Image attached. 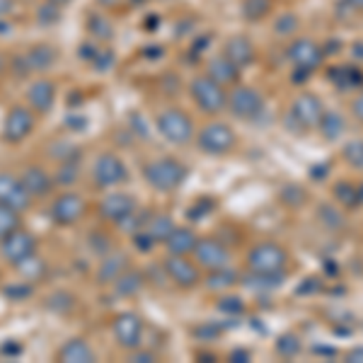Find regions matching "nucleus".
<instances>
[{
	"mask_svg": "<svg viewBox=\"0 0 363 363\" xmlns=\"http://www.w3.org/2000/svg\"><path fill=\"white\" fill-rule=\"evenodd\" d=\"M37 238L32 235L25 228H17L15 233H10L5 240H0V252L10 264H22L29 257L37 255Z\"/></svg>",
	"mask_w": 363,
	"mask_h": 363,
	"instance_id": "obj_14",
	"label": "nucleus"
},
{
	"mask_svg": "<svg viewBox=\"0 0 363 363\" xmlns=\"http://www.w3.org/2000/svg\"><path fill=\"white\" fill-rule=\"evenodd\" d=\"M354 13H363V0H344Z\"/></svg>",
	"mask_w": 363,
	"mask_h": 363,
	"instance_id": "obj_51",
	"label": "nucleus"
},
{
	"mask_svg": "<svg viewBox=\"0 0 363 363\" xmlns=\"http://www.w3.org/2000/svg\"><path fill=\"white\" fill-rule=\"evenodd\" d=\"M49 3H54V5H58V8H63V5H68L70 0H49Z\"/></svg>",
	"mask_w": 363,
	"mask_h": 363,
	"instance_id": "obj_53",
	"label": "nucleus"
},
{
	"mask_svg": "<svg viewBox=\"0 0 363 363\" xmlns=\"http://www.w3.org/2000/svg\"><path fill=\"white\" fill-rule=\"evenodd\" d=\"M131 361H138V363H150V361H157L155 354H150V351H140V349H133L131 354Z\"/></svg>",
	"mask_w": 363,
	"mask_h": 363,
	"instance_id": "obj_46",
	"label": "nucleus"
},
{
	"mask_svg": "<svg viewBox=\"0 0 363 363\" xmlns=\"http://www.w3.org/2000/svg\"><path fill=\"white\" fill-rule=\"evenodd\" d=\"M155 126H157V133H160L167 143L184 145L194 138V121H191V116L179 107L162 109L155 119Z\"/></svg>",
	"mask_w": 363,
	"mask_h": 363,
	"instance_id": "obj_5",
	"label": "nucleus"
},
{
	"mask_svg": "<svg viewBox=\"0 0 363 363\" xmlns=\"http://www.w3.org/2000/svg\"><path fill=\"white\" fill-rule=\"evenodd\" d=\"M240 70H242V68H238L230 58L220 54V56H213L208 61L206 75H208V78H213L218 85L228 87V85H238L240 83Z\"/></svg>",
	"mask_w": 363,
	"mask_h": 363,
	"instance_id": "obj_23",
	"label": "nucleus"
},
{
	"mask_svg": "<svg viewBox=\"0 0 363 363\" xmlns=\"http://www.w3.org/2000/svg\"><path fill=\"white\" fill-rule=\"evenodd\" d=\"M332 196H335V201L344 211H359L361 208L356 184H351V182H347V179H337L335 184H332Z\"/></svg>",
	"mask_w": 363,
	"mask_h": 363,
	"instance_id": "obj_28",
	"label": "nucleus"
},
{
	"mask_svg": "<svg viewBox=\"0 0 363 363\" xmlns=\"http://www.w3.org/2000/svg\"><path fill=\"white\" fill-rule=\"evenodd\" d=\"M34 131V112L27 107H10L3 121V138L8 143H22Z\"/></svg>",
	"mask_w": 363,
	"mask_h": 363,
	"instance_id": "obj_16",
	"label": "nucleus"
},
{
	"mask_svg": "<svg viewBox=\"0 0 363 363\" xmlns=\"http://www.w3.org/2000/svg\"><path fill=\"white\" fill-rule=\"evenodd\" d=\"M56 359L61 363H92V361H97V354L85 339H70V342H66L61 347Z\"/></svg>",
	"mask_w": 363,
	"mask_h": 363,
	"instance_id": "obj_24",
	"label": "nucleus"
},
{
	"mask_svg": "<svg viewBox=\"0 0 363 363\" xmlns=\"http://www.w3.org/2000/svg\"><path fill=\"white\" fill-rule=\"evenodd\" d=\"M191 102L201 109L203 114H220L228 107V92L223 85H218L208 75H196L189 83Z\"/></svg>",
	"mask_w": 363,
	"mask_h": 363,
	"instance_id": "obj_6",
	"label": "nucleus"
},
{
	"mask_svg": "<svg viewBox=\"0 0 363 363\" xmlns=\"http://www.w3.org/2000/svg\"><path fill=\"white\" fill-rule=\"evenodd\" d=\"M13 13V0H0V20H5Z\"/></svg>",
	"mask_w": 363,
	"mask_h": 363,
	"instance_id": "obj_49",
	"label": "nucleus"
},
{
	"mask_svg": "<svg viewBox=\"0 0 363 363\" xmlns=\"http://www.w3.org/2000/svg\"><path fill=\"white\" fill-rule=\"evenodd\" d=\"M250 359H252L250 351H245V349H235V351H230V361H235V363H247Z\"/></svg>",
	"mask_w": 363,
	"mask_h": 363,
	"instance_id": "obj_48",
	"label": "nucleus"
},
{
	"mask_svg": "<svg viewBox=\"0 0 363 363\" xmlns=\"http://www.w3.org/2000/svg\"><path fill=\"white\" fill-rule=\"evenodd\" d=\"M191 255H194L196 264L201 269H206V272L230 267V250H228L225 242H220V240H216V238H199Z\"/></svg>",
	"mask_w": 363,
	"mask_h": 363,
	"instance_id": "obj_13",
	"label": "nucleus"
},
{
	"mask_svg": "<svg viewBox=\"0 0 363 363\" xmlns=\"http://www.w3.org/2000/svg\"><path fill=\"white\" fill-rule=\"evenodd\" d=\"M54 61H56V51L51 49V46H46V44H39V46H32V49L25 51V54L17 58V61H15V68H20V66H22V70H20L17 75L42 73V70L54 66Z\"/></svg>",
	"mask_w": 363,
	"mask_h": 363,
	"instance_id": "obj_18",
	"label": "nucleus"
},
{
	"mask_svg": "<svg viewBox=\"0 0 363 363\" xmlns=\"http://www.w3.org/2000/svg\"><path fill=\"white\" fill-rule=\"evenodd\" d=\"M218 310L228 315H240L245 310V303H242V298H238V296H225L218 301Z\"/></svg>",
	"mask_w": 363,
	"mask_h": 363,
	"instance_id": "obj_42",
	"label": "nucleus"
},
{
	"mask_svg": "<svg viewBox=\"0 0 363 363\" xmlns=\"http://www.w3.org/2000/svg\"><path fill=\"white\" fill-rule=\"evenodd\" d=\"M162 272H165V277L172 281L177 289L189 291L201 284V267L194 264L189 257L167 255V259L162 262Z\"/></svg>",
	"mask_w": 363,
	"mask_h": 363,
	"instance_id": "obj_9",
	"label": "nucleus"
},
{
	"mask_svg": "<svg viewBox=\"0 0 363 363\" xmlns=\"http://www.w3.org/2000/svg\"><path fill=\"white\" fill-rule=\"evenodd\" d=\"M356 191H359V203L363 206V182H361V184H356Z\"/></svg>",
	"mask_w": 363,
	"mask_h": 363,
	"instance_id": "obj_52",
	"label": "nucleus"
},
{
	"mask_svg": "<svg viewBox=\"0 0 363 363\" xmlns=\"http://www.w3.org/2000/svg\"><path fill=\"white\" fill-rule=\"evenodd\" d=\"M223 56L230 58L238 68H247L250 63H255L257 51H255V44H252L250 37H245V34H235V37H230L225 42Z\"/></svg>",
	"mask_w": 363,
	"mask_h": 363,
	"instance_id": "obj_21",
	"label": "nucleus"
},
{
	"mask_svg": "<svg viewBox=\"0 0 363 363\" xmlns=\"http://www.w3.org/2000/svg\"><path fill=\"white\" fill-rule=\"evenodd\" d=\"M138 3H140V0H138Z\"/></svg>",
	"mask_w": 363,
	"mask_h": 363,
	"instance_id": "obj_55",
	"label": "nucleus"
},
{
	"mask_svg": "<svg viewBox=\"0 0 363 363\" xmlns=\"http://www.w3.org/2000/svg\"><path fill=\"white\" fill-rule=\"evenodd\" d=\"M318 131L322 133V138L330 140V143H335L347 133V119H344L342 112H337V109H325V114H322L320 124H318Z\"/></svg>",
	"mask_w": 363,
	"mask_h": 363,
	"instance_id": "obj_26",
	"label": "nucleus"
},
{
	"mask_svg": "<svg viewBox=\"0 0 363 363\" xmlns=\"http://www.w3.org/2000/svg\"><path fill=\"white\" fill-rule=\"evenodd\" d=\"M354 49H359V51H356V56L363 58V44H354Z\"/></svg>",
	"mask_w": 363,
	"mask_h": 363,
	"instance_id": "obj_54",
	"label": "nucleus"
},
{
	"mask_svg": "<svg viewBox=\"0 0 363 363\" xmlns=\"http://www.w3.org/2000/svg\"><path fill=\"white\" fill-rule=\"evenodd\" d=\"M174 228H177V225H174L172 216L155 213V216H150V218H148V223H145L143 230L148 233L153 242H165V240L169 238V233H172Z\"/></svg>",
	"mask_w": 363,
	"mask_h": 363,
	"instance_id": "obj_29",
	"label": "nucleus"
},
{
	"mask_svg": "<svg viewBox=\"0 0 363 363\" xmlns=\"http://www.w3.org/2000/svg\"><path fill=\"white\" fill-rule=\"evenodd\" d=\"M196 145L203 155L220 157V155H228L235 150L238 133L228 124H223V121H211V124H206L201 131H199Z\"/></svg>",
	"mask_w": 363,
	"mask_h": 363,
	"instance_id": "obj_7",
	"label": "nucleus"
},
{
	"mask_svg": "<svg viewBox=\"0 0 363 363\" xmlns=\"http://www.w3.org/2000/svg\"><path fill=\"white\" fill-rule=\"evenodd\" d=\"M327 172H330V167H327V165H315L313 169H310V174H313L315 179H322Z\"/></svg>",
	"mask_w": 363,
	"mask_h": 363,
	"instance_id": "obj_50",
	"label": "nucleus"
},
{
	"mask_svg": "<svg viewBox=\"0 0 363 363\" xmlns=\"http://www.w3.org/2000/svg\"><path fill=\"white\" fill-rule=\"evenodd\" d=\"M245 286L250 289H257V291H277L284 286L286 281V274H257V272H250L245 277H240Z\"/></svg>",
	"mask_w": 363,
	"mask_h": 363,
	"instance_id": "obj_30",
	"label": "nucleus"
},
{
	"mask_svg": "<svg viewBox=\"0 0 363 363\" xmlns=\"http://www.w3.org/2000/svg\"><path fill=\"white\" fill-rule=\"evenodd\" d=\"M199 242V235L191 228H174L169 233V238L165 240V247H167V255H182V257H189L194 252Z\"/></svg>",
	"mask_w": 363,
	"mask_h": 363,
	"instance_id": "obj_25",
	"label": "nucleus"
},
{
	"mask_svg": "<svg viewBox=\"0 0 363 363\" xmlns=\"http://www.w3.org/2000/svg\"><path fill=\"white\" fill-rule=\"evenodd\" d=\"M301 351H303V342L294 332H286V335H281L277 339V354L281 359H296Z\"/></svg>",
	"mask_w": 363,
	"mask_h": 363,
	"instance_id": "obj_36",
	"label": "nucleus"
},
{
	"mask_svg": "<svg viewBox=\"0 0 363 363\" xmlns=\"http://www.w3.org/2000/svg\"><path fill=\"white\" fill-rule=\"evenodd\" d=\"M22 184H25V189L29 191V196L32 199H44L49 196L51 191H54V179L49 177V172L37 165H29L25 172H22Z\"/></svg>",
	"mask_w": 363,
	"mask_h": 363,
	"instance_id": "obj_22",
	"label": "nucleus"
},
{
	"mask_svg": "<svg viewBox=\"0 0 363 363\" xmlns=\"http://www.w3.org/2000/svg\"><path fill=\"white\" fill-rule=\"evenodd\" d=\"M327 80H330L339 92H356L363 87V70L359 66H351V63L332 66L327 70Z\"/></svg>",
	"mask_w": 363,
	"mask_h": 363,
	"instance_id": "obj_20",
	"label": "nucleus"
},
{
	"mask_svg": "<svg viewBox=\"0 0 363 363\" xmlns=\"http://www.w3.org/2000/svg\"><path fill=\"white\" fill-rule=\"evenodd\" d=\"M27 102H29V107H32V112H39V114L51 112L56 102V83L46 78L34 80L27 90Z\"/></svg>",
	"mask_w": 363,
	"mask_h": 363,
	"instance_id": "obj_19",
	"label": "nucleus"
},
{
	"mask_svg": "<svg viewBox=\"0 0 363 363\" xmlns=\"http://www.w3.org/2000/svg\"><path fill=\"white\" fill-rule=\"evenodd\" d=\"M281 201H284L286 206L301 208V206H306V201H308V191L303 189L301 184H286L284 189H281Z\"/></svg>",
	"mask_w": 363,
	"mask_h": 363,
	"instance_id": "obj_40",
	"label": "nucleus"
},
{
	"mask_svg": "<svg viewBox=\"0 0 363 363\" xmlns=\"http://www.w3.org/2000/svg\"><path fill=\"white\" fill-rule=\"evenodd\" d=\"M58 17H61V8L49 3V0L42 8H37V22H42V25H54V22H58Z\"/></svg>",
	"mask_w": 363,
	"mask_h": 363,
	"instance_id": "obj_41",
	"label": "nucleus"
},
{
	"mask_svg": "<svg viewBox=\"0 0 363 363\" xmlns=\"http://www.w3.org/2000/svg\"><path fill=\"white\" fill-rule=\"evenodd\" d=\"M240 10H242V17L247 22H262L272 15L274 0H242Z\"/></svg>",
	"mask_w": 363,
	"mask_h": 363,
	"instance_id": "obj_32",
	"label": "nucleus"
},
{
	"mask_svg": "<svg viewBox=\"0 0 363 363\" xmlns=\"http://www.w3.org/2000/svg\"><path fill=\"white\" fill-rule=\"evenodd\" d=\"M143 320H140V315L131 313V310L119 313L112 322V335L121 349H138L140 342H143Z\"/></svg>",
	"mask_w": 363,
	"mask_h": 363,
	"instance_id": "obj_12",
	"label": "nucleus"
},
{
	"mask_svg": "<svg viewBox=\"0 0 363 363\" xmlns=\"http://www.w3.org/2000/svg\"><path fill=\"white\" fill-rule=\"evenodd\" d=\"M349 363H363V347H354L347 351V356H344Z\"/></svg>",
	"mask_w": 363,
	"mask_h": 363,
	"instance_id": "obj_47",
	"label": "nucleus"
},
{
	"mask_svg": "<svg viewBox=\"0 0 363 363\" xmlns=\"http://www.w3.org/2000/svg\"><path fill=\"white\" fill-rule=\"evenodd\" d=\"M17 228H22V216L20 211L5 206V203H0V240H5L10 235V233H15Z\"/></svg>",
	"mask_w": 363,
	"mask_h": 363,
	"instance_id": "obj_37",
	"label": "nucleus"
},
{
	"mask_svg": "<svg viewBox=\"0 0 363 363\" xmlns=\"http://www.w3.org/2000/svg\"><path fill=\"white\" fill-rule=\"evenodd\" d=\"M318 220L322 228H327V230H332V233L344 230V225H347V220H344V208L342 206L337 208L335 203H320Z\"/></svg>",
	"mask_w": 363,
	"mask_h": 363,
	"instance_id": "obj_31",
	"label": "nucleus"
},
{
	"mask_svg": "<svg viewBox=\"0 0 363 363\" xmlns=\"http://www.w3.org/2000/svg\"><path fill=\"white\" fill-rule=\"evenodd\" d=\"M286 58L294 66V83H303L325 61V49L308 37H298L286 46Z\"/></svg>",
	"mask_w": 363,
	"mask_h": 363,
	"instance_id": "obj_2",
	"label": "nucleus"
},
{
	"mask_svg": "<svg viewBox=\"0 0 363 363\" xmlns=\"http://www.w3.org/2000/svg\"><path fill=\"white\" fill-rule=\"evenodd\" d=\"M87 32L97 39V42H109L114 37V25L109 17H104L102 13H92L87 17Z\"/></svg>",
	"mask_w": 363,
	"mask_h": 363,
	"instance_id": "obj_33",
	"label": "nucleus"
},
{
	"mask_svg": "<svg viewBox=\"0 0 363 363\" xmlns=\"http://www.w3.org/2000/svg\"><path fill=\"white\" fill-rule=\"evenodd\" d=\"M264 95L257 87L250 85H235V90L228 95V112L240 121H257L264 114Z\"/></svg>",
	"mask_w": 363,
	"mask_h": 363,
	"instance_id": "obj_8",
	"label": "nucleus"
},
{
	"mask_svg": "<svg viewBox=\"0 0 363 363\" xmlns=\"http://www.w3.org/2000/svg\"><path fill=\"white\" fill-rule=\"evenodd\" d=\"M140 289H143V277H140L138 272H131V269H126V272L114 281V291L119 296H136Z\"/></svg>",
	"mask_w": 363,
	"mask_h": 363,
	"instance_id": "obj_35",
	"label": "nucleus"
},
{
	"mask_svg": "<svg viewBox=\"0 0 363 363\" xmlns=\"http://www.w3.org/2000/svg\"><path fill=\"white\" fill-rule=\"evenodd\" d=\"M138 211L136 199L131 194H124V191H114V194L104 196L99 201V216H102L107 223L114 225H124L128 218H133Z\"/></svg>",
	"mask_w": 363,
	"mask_h": 363,
	"instance_id": "obj_15",
	"label": "nucleus"
},
{
	"mask_svg": "<svg viewBox=\"0 0 363 363\" xmlns=\"http://www.w3.org/2000/svg\"><path fill=\"white\" fill-rule=\"evenodd\" d=\"M245 262H247L250 272L257 274H286L291 257L284 245L274 242V240H262V242L252 245Z\"/></svg>",
	"mask_w": 363,
	"mask_h": 363,
	"instance_id": "obj_4",
	"label": "nucleus"
},
{
	"mask_svg": "<svg viewBox=\"0 0 363 363\" xmlns=\"http://www.w3.org/2000/svg\"><path fill=\"white\" fill-rule=\"evenodd\" d=\"M194 335L196 337H203V339H213V337L220 335V327H216V325H201V327H196V330H194Z\"/></svg>",
	"mask_w": 363,
	"mask_h": 363,
	"instance_id": "obj_45",
	"label": "nucleus"
},
{
	"mask_svg": "<svg viewBox=\"0 0 363 363\" xmlns=\"http://www.w3.org/2000/svg\"><path fill=\"white\" fill-rule=\"evenodd\" d=\"M342 157H344V162H347L349 167L363 172V138L349 140V143L342 148Z\"/></svg>",
	"mask_w": 363,
	"mask_h": 363,
	"instance_id": "obj_38",
	"label": "nucleus"
},
{
	"mask_svg": "<svg viewBox=\"0 0 363 363\" xmlns=\"http://www.w3.org/2000/svg\"><path fill=\"white\" fill-rule=\"evenodd\" d=\"M301 27V20H298L296 13H281L277 20H274V32L277 37H294Z\"/></svg>",
	"mask_w": 363,
	"mask_h": 363,
	"instance_id": "obj_39",
	"label": "nucleus"
},
{
	"mask_svg": "<svg viewBox=\"0 0 363 363\" xmlns=\"http://www.w3.org/2000/svg\"><path fill=\"white\" fill-rule=\"evenodd\" d=\"M126 269H128V257L121 255V252H109L97 269V279L102 281V284H114Z\"/></svg>",
	"mask_w": 363,
	"mask_h": 363,
	"instance_id": "obj_27",
	"label": "nucleus"
},
{
	"mask_svg": "<svg viewBox=\"0 0 363 363\" xmlns=\"http://www.w3.org/2000/svg\"><path fill=\"white\" fill-rule=\"evenodd\" d=\"M0 203L20 211V213L32 206V196H29V191L17 174L0 172Z\"/></svg>",
	"mask_w": 363,
	"mask_h": 363,
	"instance_id": "obj_17",
	"label": "nucleus"
},
{
	"mask_svg": "<svg viewBox=\"0 0 363 363\" xmlns=\"http://www.w3.org/2000/svg\"><path fill=\"white\" fill-rule=\"evenodd\" d=\"M92 179L99 189H109V186H119L128 179L126 162L114 153H102L92 165Z\"/></svg>",
	"mask_w": 363,
	"mask_h": 363,
	"instance_id": "obj_11",
	"label": "nucleus"
},
{
	"mask_svg": "<svg viewBox=\"0 0 363 363\" xmlns=\"http://www.w3.org/2000/svg\"><path fill=\"white\" fill-rule=\"evenodd\" d=\"M90 63L97 70H102V73H104V70H109L114 66V54L109 49H97V54L90 58Z\"/></svg>",
	"mask_w": 363,
	"mask_h": 363,
	"instance_id": "obj_43",
	"label": "nucleus"
},
{
	"mask_svg": "<svg viewBox=\"0 0 363 363\" xmlns=\"http://www.w3.org/2000/svg\"><path fill=\"white\" fill-rule=\"evenodd\" d=\"M325 102H322L320 95L315 92H301L291 107L284 112V128L294 136H306L313 128H318L322 114H325Z\"/></svg>",
	"mask_w": 363,
	"mask_h": 363,
	"instance_id": "obj_1",
	"label": "nucleus"
},
{
	"mask_svg": "<svg viewBox=\"0 0 363 363\" xmlns=\"http://www.w3.org/2000/svg\"><path fill=\"white\" fill-rule=\"evenodd\" d=\"M240 281V274L235 269L230 267H223V269H216V272H211L206 277V286L211 291H223V289H230V286H235Z\"/></svg>",
	"mask_w": 363,
	"mask_h": 363,
	"instance_id": "obj_34",
	"label": "nucleus"
},
{
	"mask_svg": "<svg viewBox=\"0 0 363 363\" xmlns=\"http://www.w3.org/2000/svg\"><path fill=\"white\" fill-rule=\"evenodd\" d=\"M186 174H189L186 167L174 157H157V160H150L143 167V179L148 182V186L155 191H162V194L177 191L186 182Z\"/></svg>",
	"mask_w": 363,
	"mask_h": 363,
	"instance_id": "obj_3",
	"label": "nucleus"
},
{
	"mask_svg": "<svg viewBox=\"0 0 363 363\" xmlns=\"http://www.w3.org/2000/svg\"><path fill=\"white\" fill-rule=\"evenodd\" d=\"M351 116H354L359 124H363V87L356 92V97L351 99Z\"/></svg>",
	"mask_w": 363,
	"mask_h": 363,
	"instance_id": "obj_44",
	"label": "nucleus"
},
{
	"mask_svg": "<svg viewBox=\"0 0 363 363\" xmlns=\"http://www.w3.org/2000/svg\"><path fill=\"white\" fill-rule=\"evenodd\" d=\"M85 211H87V203L83 196L75 194V191H63V194H58L54 199V203H51V208H49V216L56 225L68 228V225H75L78 220H83Z\"/></svg>",
	"mask_w": 363,
	"mask_h": 363,
	"instance_id": "obj_10",
	"label": "nucleus"
}]
</instances>
